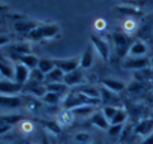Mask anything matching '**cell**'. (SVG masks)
Here are the masks:
<instances>
[{
	"label": "cell",
	"instance_id": "cell-1",
	"mask_svg": "<svg viewBox=\"0 0 153 144\" xmlns=\"http://www.w3.org/2000/svg\"><path fill=\"white\" fill-rule=\"evenodd\" d=\"M101 102V99H92L89 96H86L84 93L81 92H76V93H71L68 95L63 101H62V107L63 110H68V111H72L75 108H80V107H84V105H98Z\"/></svg>",
	"mask_w": 153,
	"mask_h": 144
},
{
	"label": "cell",
	"instance_id": "cell-2",
	"mask_svg": "<svg viewBox=\"0 0 153 144\" xmlns=\"http://www.w3.org/2000/svg\"><path fill=\"white\" fill-rule=\"evenodd\" d=\"M59 35H60V27L57 24H39L27 35V38L32 41H41L48 38H57Z\"/></svg>",
	"mask_w": 153,
	"mask_h": 144
},
{
	"label": "cell",
	"instance_id": "cell-3",
	"mask_svg": "<svg viewBox=\"0 0 153 144\" xmlns=\"http://www.w3.org/2000/svg\"><path fill=\"white\" fill-rule=\"evenodd\" d=\"M56 68L62 69L65 74H71V72L76 71L81 65V57H74V59H54Z\"/></svg>",
	"mask_w": 153,
	"mask_h": 144
},
{
	"label": "cell",
	"instance_id": "cell-4",
	"mask_svg": "<svg viewBox=\"0 0 153 144\" xmlns=\"http://www.w3.org/2000/svg\"><path fill=\"white\" fill-rule=\"evenodd\" d=\"M90 44L93 45V48L96 50V53L101 56L102 60H108L110 59V47L108 42H105L102 38L96 36V35H90Z\"/></svg>",
	"mask_w": 153,
	"mask_h": 144
},
{
	"label": "cell",
	"instance_id": "cell-5",
	"mask_svg": "<svg viewBox=\"0 0 153 144\" xmlns=\"http://www.w3.org/2000/svg\"><path fill=\"white\" fill-rule=\"evenodd\" d=\"M21 90H24V86L15 83V81H9V80H0V92L5 96H15L17 93H20Z\"/></svg>",
	"mask_w": 153,
	"mask_h": 144
},
{
	"label": "cell",
	"instance_id": "cell-6",
	"mask_svg": "<svg viewBox=\"0 0 153 144\" xmlns=\"http://www.w3.org/2000/svg\"><path fill=\"white\" fill-rule=\"evenodd\" d=\"M150 65V59L149 57H129L123 62V66L126 69H132V71H141L146 69Z\"/></svg>",
	"mask_w": 153,
	"mask_h": 144
},
{
	"label": "cell",
	"instance_id": "cell-7",
	"mask_svg": "<svg viewBox=\"0 0 153 144\" xmlns=\"http://www.w3.org/2000/svg\"><path fill=\"white\" fill-rule=\"evenodd\" d=\"M14 68H15V83L24 86L30 80V72L32 71L27 66H24L23 63H20V62H17V65Z\"/></svg>",
	"mask_w": 153,
	"mask_h": 144
},
{
	"label": "cell",
	"instance_id": "cell-8",
	"mask_svg": "<svg viewBox=\"0 0 153 144\" xmlns=\"http://www.w3.org/2000/svg\"><path fill=\"white\" fill-rule=\"evenodd\" d=\"M134 134L141 135L144 138L150 137L153 134V119H146V120L138 122V125L134 128Z\"/></svg>",
	"mask_w": 153,
	"mask_h": 144
},
{
	"label": "cell",
	"instance_id": "cell-9",
	"mask_svg": "<svg viewBox=\"0 0 153 144\" xmlns=\"http://www.w3.org/2000/svg\"><path fill=\"white\" fill-rule=\"evenodd\" d=\"M113 39H114L116 47L119 48V53H120V48H122V50H123V56H125L126 53L129 54V48H131L132 44H129V38H128V35L117 32V33H113ZM123 56H122V57H123Z\"/></svg>",
	"mask_w": 153,
	"mask_h": 144
},
{
	"label": "cell",
	"instance_id": "cell-10",
	"mask_svg": "<svg viewBox=\"0 0 153 144\" xmlns=\"http://www.w3.org/2000/svg\"><path fill=\"white\" fill-rule=\"evenodd\" d=\"M84 81V74H83V69L81 68H78L76 71H74V72H71V74H66L65 75V84L69 87V86H78V84H81Z\"/></svg>",
	"mask_w": 153,
	"mask_h": 144
},
{
	"label": "cell",
	"instance_id": "cell-11",
	"mask_svg": "<svg viewBox=\"0 0 153 144\" xmlns=\"http://www.w3.org/2000/svg\"><path fill=\"white\" fill-rule=\"evenodd\" d=\"M0 74H2V80L15 81V68H12V65H9L5 57L0 62Z\"/></svg>",
	"mask_w": 153,
	"mask_h": 144
},
{
	"label": "cell",
	"instance_id": "cell-12",
	"mask_svg": "<svg viewBox=\"0 0 153 144\" xmlns=\"http://www.w3.org/2000/svg\"><path fill=\"white\" fill-rule=\"evenodd\" d=\"M93 54H95V48H93L92 44H89L87 48L84 50V53L80 56V57H81V65H80L81 69H89V68H92V65H93Z\"/></svg>",
	"mask_w": 153,
	"mask_h": 144
},
{
	"label": "cell",
	"instance_id": "cell-13",
	"mask_svg": "<svg viewBox=\"0 0 153 144\" xmlns=\"http://www.w3.org/2000/svg\"><path fill=\"white\" fill-rule=\"evenodd\" d=\"M101 84H102V87H105V89H108V90H111L114 93L123 92L126 89V84L123 81H119V80H114V78H104L101 81Z\"/></svg>",
	"mask_w": 153,
	"mask_h": 144
},
{
	"label": "cell",
	"instance_id": "cell-14",
	"mask_svg": "<svg viewBox=\"0 0 153 144\" xmlns=\"http://www.w3.org/2000/svg\"><path fill=\"white\" fill-rule=\"evenodd\" d=\"M65 72L59 68H54L50 74L45 75V84H59L65 81Z\"/></svg>",
	"mask_w": 153,
	"mask_h": 144
},
{
	"label": "cell",
	"instance_id": "cell-15",
	"mask_svg": "<svg viewBox=\"0 0 153 144\" xmlns=\"http://www.w3.org/2000/svg\"><path fill=\"white\" fill-rule=\"evenodd\" d=\"M24 90L30 92L32 96H36L38 99H42L47 93V86L45 84H38V83H27L24 86Z\"/></svg>",
	"mask_w": 153,
	"mask_h": 144
},
{
	"label": "cell",
	"instance_id": "cell-16",
	"mask_svg": "<svg viewBox=\"0 0 153 144\" xmlns=\"http://www.w3.org/2000/svg\"><path fill=\"white\" fill-rule=\"evenodd\" d=\"M90 123L95 125V126H98V128H101V129H104V131H108L110 126H111V123L107 120V117L104 116L102 111H96L95 114H92V117H90Z\"/></svg>",
	"mask_w": 153,
	"mask_h": 144
},
{
	"label": "cell",
	"instance_id": "cell-17",
	"mask_svg": "<svg viewBox=\"0 0 153 144\" xmlns=\"http://www.w3.org/2000/svg\"><path fill=\"white\" fill-rule=\"evenodd\" d=\"M24 104V101H21L18 96H5L2 95V98H0V105H2V108H18Z\"/></svg>",
	"mask_w": 153,
	"mask_h": 144
},
{
	"label": "cell",
	"instance_id": "cell-18",
	"mask_svg": "<svg viewBox=\"0 0 153 144\" xmlns=\"http://www.w3.org/2000/svg\"><path fill=\"white\" fill-rule=\"evenodd\" d=\"M146 53H147V45L143 41L132 42L129 48V57H146Z\"/></svg>",
	"mask_w": 153,
	"mask_h": 144
},
{
	"label": "cell",
	"instance_id": "cell-19",
	"mask_svg": "<svg viewBox=\"0 0 153 144\" xmlns=\"http://www.w3.org/2000/svg\"><path fill=\"white\" fill-rule=\"evenodd\" d=\"M11 51H14V53H17V56L15 57H18V56H26V54H32V47H30V44L29 42H15V44H12L11 42Z\"/></svg>",
	"mask_w": 153,
	"mask_h": 144
},
{
	"label": "cell",
	"instance_id": "cell-20",
	"mask_svg": "<svg viewBox=\"0 0 153 144\" xmlns=\"http://www.w3.org/2000/svg\"><path fill=\"white\" fill-rule=\"evenodd\" d=\"M17 60H18L20 63H23L24 66H27V68H29L30 71L36 69V68H38V65H39V59H38L36 56H33V54L18 56V57H17Z\"/></svg>",
	"mask_w": 153,
	"mask_h": 144
},
{
	"label": "cell",
	"instance_id": "cell-21",
	"mask_svg": "<svg viewBox=\"0 0 153 144\" xmlns=\"http://www.w3.org/2000/svg\"><path fill=\"white\" fill-rule=\"evenodd\" d=\"M38 26H39V24H36V23H33V21H29L27 18H24L23 21H18V23L14 24V27H15L17 32H26L27 35H29L33 29H36Z\"/></svg>",
	"mask_w": 153,
	"mask_h": 144
},
{
	"label": "cell",
	"instance_id": "cell-22",
	"mask_svg": "<svg viewBox=\"0 0 153 144\" xmlns=\"http://www.w3.org/2000/svg\"><path fill=\"white\" fill-rule=\"evenodd\" d=\"M56 68V63H54V59H39V65H38V69L44 74H50V72Z\"/></svg>",
	"mask_w": 153,
	"mask_h": 144
},
{
	"label": "cell",
	"instance_id": "cell-23",
	"mask_svg": "<svg viewBox=\"0 0 153 144\" xmlns=\"http://www.w3.org/2000/svg\"><path fill=\"white\" fill-rule=\"evenodd\" d=\"M116 9L119 11V12H122V14H125V15H135V17H140V15H143L141 14V11L137 8V6H132V5H122V6H116Z\"/></svg>",
	"mask_w": 153,
	"mask_h": 144
},
{
	"label": "cell",
	"instance_id": "cell-24",
	"mask_svg": "<svg viewBox=\"0 0 153 144\" xmlns=\"http://www.w3.org/2000/svg\"><path fill=\"white\" fill-rule=\"evenodd\" d=\"M60 95H57V93H53V92H47L45 93V96L41 99L44 104H47L48 107H56V105H59V102H60Z\"/></svg>",
	"mask_w": 153,
	"mask_h": 144
},
{
	"label": "cell",
	"instance_id": "cell-25",
	"mask_svg": "<svg viewBox=\"0 0 153 144\" xmlns=\"http://www.w3.org/2000/svg\"><path fill=\"white\" fill-rule=\"evenodd\" d=\"M47 86V92H53V93H57L60 96H63L66 92H68V86L65 83H59V84H45Z\"/></svg>",
	"mask_w": 153,
	"mask_h": 144
},
{
	"label": "cell",
	"instance_id": "cell-26",
	"mask_svg": "<svg viewBox=\"0 0 153 144\" xmlns=\"http://www.w3.org/2000/svg\"><path fill=\"white\" fill-rule=\"evenodd\" d=\"M72 111H68V110H63V111H60L59 113V120H57V123L60 125V126H68V125H71V122H72Z\"/></svg>",
	"mask_w": 153,
	"mask_h": 144
},
{
	"label": "cell",
	"instance_id": "cell-27",
	"mask_svg": "<svg viewBox=\"0 0 153 144\" xmlns=\"http://www.w3.org/2000/svg\"><path fill=\"white\" fill-rule=\"evenodd\" d=\"M134 77H135L138 81H146V80H150V78H153V69L146 68V69H141V71H135Z\"/></svg>",
	"mask_w": 153,
	"mask_h": 144
},
{
	"label": "cell",
	"instance_id": "cell-28",
	"mask_svg": "<svg viewBox=\"0 0 153 144\" xmlns=\"http://www.w3.org/2000/svg\"><path fill=\"white\" fill-rule=\"evenodd\" d=\"M95 107L96 105H84V107H80V108H75L72 110V114L74 116H87V114H95Z\"/></svg>",
	"mask_w": 153,
	"mask_h": 144
},
{
	"label": "cell",
	"instance_id": "cell-29",
	"mask_svg": "<svg viewBox=\"0 0 153 144\" xmlns=\"http://www.w3.org/2000/svg\"><path fill=\"white\" fill-rule=\"evenodd\" d=\"M29 83H38V84L45 83V74H44V72H41L38 68L33 69V71L30 72V80H29Z\"/></svg>",
	"mask_w": 153,
	"mask_h": 144
},
{
	"label": "cell",
	"instance_id": "cell-30",
	"mask_svg": "<svg viewBox=\"0 0 153 144\" xmlns=\"http://www.w3.org/2000/svg\"><path fill=\"white\" fill-rule=\"evenodd\" d=\"M2 122H5V123H8V125H15V123H18V122H24V117L21 116V114H3L2 116Z\"/></svg>",
	"mask_w": 153,
	"mask_h": 144
},
{
	"label": "cell",
	"instance_id": "cell-31",
	"mask_svg": "<svg viewBox=\"0 0 153 144\" xmlns=\"http://www.w3.org/2000/svg\"><path fill=\"white\" fill-rule=\"evenodd\" d=\"M128 119V111L123 110V108H119L117 114L114 116V119L111 120V125H123Z\"/></svg>",
	"mask_w": 153,
	"mask_h": 144
},
{
	"label": "cell",
	"instance_id": "cell-32",
	"mask_svg": "<svg viewBox=\"0 0 153 144\" xmlns=\"http://www.w3.org/2000/svg\"><path fill=\"white\" fill-rule=\"evenodd\" d=\"M117 111H119V108H116V107H113V105H105L104 108H102V113H104V116L107 117V120L111 123V120L114 119V116L117 114Z\"/></svg>",
	"mask_w": 153,
	"mask_h": 144
},
{
	"label": "cell",
	"instance_id": "cell-33",
	"mask_svg": "<svg viewBox=\"0 0 153 144\" xmlns=\"http://www.w3.org/2000/svg\"><path fill=\"white\" fill-rule=\"evenodd\" d=\"M39 122H41L47 129H50L53 134H60V131H62V126H60L57 122H50V123H48V122H45V120H39Z\"/></svg>",
	"mask_w": 153,
	"mask_h": 144
},
{
	"label": "cell",
	"instance_id": "cell-34",
	"mask_svg": "<svg viewBox=\"0 0 153 144\" xmlns=\"http://www.w3.org/2000/svg\"><path fill=\"white\" fill-rule=\"evenodd\" d=\"M75 141H76V143H80V144H90V141H92V135H90V134H84V132L75 134Z\"/></svg>",
	"mask_w": 153,
	"mask_h": 144
},
{
	"label": "cell",
	"instance_id": "cell-35",
	"mask_svg": "<svg viewBox=\"0 0 153 144\" xmlns=\"http://www.w3.org/2000/svg\"><path fill=\"white\" fill-rule=\"evenodd\" d=\"M123 32L125 33H131V32H134L135 29H137V23L132 20V18H128V20H125L123 21Z\"/></svg>",
	"mask_w": 153,
	"mask_h": 144
},
{
	"label": "cell",
	"instance_id": "cell-36",
	"mask_svg": "<svg viewBox=\"0 0 153 144\" xmlns=\"http://www.w3.org/2000/svg\"><path fill=\"white\" fill-rule=\"evenodd\" d=\"M122 132H123V125H111L110 129H108V135L110 137H117Z\"/></svg>",
	"mask_w": 153,
	"mask_h": 144
},
{
	"label": "cell",
	"instance_id": "cell-37",
	"mask_svg": "<svg viewBox=\"0 0 153 144\" xmlns=\"http://www.w3.org/2000/svg\"><path fill=\"white\" fill-rule=\"evenodd\" d=\"M105 27H107V21H105L104 18H98V20L95 21V29H96V30L102 32V30H105Z\"/></svg>",
	"mask_w": 153,
	"mask_h": 144
},
{
	"label": "cell",
	"instance_id": "cell-38",
	"mask_svg": "<svg viewBox=\"0 0 153 144\" xmlns=\"http://www.w3.org/2000/svg\"><path fill=\"white\" fill-rule=\"evenodd\" d=\"M0 125H2V128H0V134H6V131L12 128L11 125H8V123H5V122H0Z\"/></svg>",
	"mask_w": 153,
	"mask_h": 144
},
{
	"label": "cell",
	"instance_id": "cell-39",
	"mask_svg": "<svg viewBox=\"0 0 153 144\" xmlns=\"http://www.w3.org/2000/svg\"><path fill=\"white\" fill-rule=\"evenodd\" d=\"M140 144H153V134L150 135V137H147V138H144Z\"/></svg>",
	"mask_w": 153,
	"mask_h": 144
},
{
	"label": "cell",
	"instance_id": "cell-40",
	"mask_svg": "<svg viewBox=\"0 0 153 144\" xmlns=\"http://www.w3.org/2000/svg\"><path fill=\"white\" fill-rule=\"evenodd\" d=\"M42 144H50V141H48V137H47V135H42Z\"/></svg>",
	"mask_w": 153,
	"mask_h": 144
},
{
	"label": "cell",
	"instance_id": "cell-41",
	"mask_svg": "<svg viewBox=\"0 0 153 144\" xmlns=\"http://www.w3.org/2000/svg\"><path fill=\"white\" fill-rule=\"evenodd\" d=\"M150 66H152V69H153V57L150 59Z\"/></svg>",
	"mask_w": 153,
	"mask_h": 144
},
{
	"label": "cell",
	"instance_id": "cell-42",
	"mask_svg": "<svg viewBox=\"0 0 153 144\" xmlns=\"http://www.w3.org/2000/svg\"><path fill=\"white\" fill-rule=\"evenodd\" d=\"M24 144H30V143H24Z\"/></svg>",
	"mask_w": 153,
	"mask_h": 144
},
{
	"label": "cell",
	"instance_id": "cell-43",
	"mask_svg": "<svg viewBox=\"0 0 153 144\" xmlns=\"http://www.w3.org/2000/svg\"><path fill=\"white\" fill-rule=\"evenodd\" d=\"M63 144H66V143H63Z\"/></svg>",
	"mask_w": 153,
	"mask_h": 144
}]
</instances>
